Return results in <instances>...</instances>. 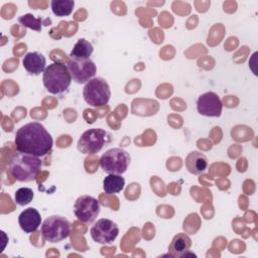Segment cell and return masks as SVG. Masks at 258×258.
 Listing matches in <instances>:
<instances>
[{
    "instance_id": "cell-1",
    "label": "cell",
    "mask_w": 258,
    "mask_h": 258,
    "mask_svg": "<svg viewBox=\"0 0 258 258\" xmlns=\"http://www.w3.org/2000/svg\"><path fill=\"white\" fill-rule=\"evenodd\" d=\"M16 150L35 156L47 155L53 145L50 133L38 122H30L21 126L15 133Z\"/></svg>"
},
{
    "instance_id": "cell-2",
    "label": "cell",
    "mask_w": 258,
    "mask_h": 258,
    "mask_svg": "<svg viewBox=\"0 0 258 258\" xmlns=\"http://www.w3.org/2000/svg\"><path fill=\"white\" fill-rule=\"evenodd\" d=\"M42 162L38 156L17 151L8 160V171L18 181L35 180L40 172Z\"/></svg>"
},
{
    "instance_id": "cell-3",
    "label": "cell",
    "mask_w": 258,
    "mask_h": 258,
    "mask_svg": "<svg viewBox=\"0 0 258 258\" xmlns=\"http://www.w3.org/2000/svg\"><path fill=\"white\" fill-rule=\"evenodd\" d=\"M72 80L68 66L60 61H54L48 64L42 76L44 88L53 95H58L67 91Z\"/></svg>"
},
{
    "instance_id": "cell-4",
    "label": "cell",
    "mask_w": 258,
    "mask_h": 258,
    "mask_svg": "<svg viewBox=\"0 0 258 258\" xmlns=\"http://www.w3.org/2000/svg\"><path fill=\"white\" fill-rule=\"evenodd\" d=\"M83 96L86 103L92 107H103L108 104L111 97L110 86L101 77L91 79L84 87Z\"/></svg>"
},
{
    "instance_id": "cell-5",
    "label": "cell",
    "mask_w": 258,
    "mask_h": 258,
    "mask_svg": "<svg viewBox=\"0 0 258 258\" xmlns=\"http://www.w3.org/2000/svg\"><path fill=\"white\" fill-rule=\"evenodd\" d=\"M131 161L130 154L119 147L107 150L100 158V166L108 174H123Z\"/></svg>"
},
{
    "instance_id": "cell-6",
    "label": "cell",
    "mask_w": 258,
    "mask_h": 258,
    "mask_svg": "<svg viewBox=\"0 0 258 258\" xmlns=\"http://www.w3.org/2000/svg\"><path fill=\"white\" fill-rule=\"evenodd\" d=\"M111 135L102 128H92L85 131L78 140V149L84 154L99 152L111 142Z\"/></svg>"
},
{
    "instance_id": "cell-7",
    "label": "cell",
    "mask_w": 258,
    "mask_h": 258,
    "mask_svg": "<svg viewBox=\"0 0 258 258\" xmlns=\"http://www.w3.org/2000/svg\"><path fill=\"white\" fill-rule=\"evenodd\" d=\"M41 234L45 241L57 243L67 239L71 234V223L61 216H51L41 225Z\"/></svg>"
},
{
    "instance_id": "cell-8",
    "label": "cell",
    "mask_w": 258,
    "mask_h": 258,
    "mask_svg": "<svg viewBox=\"0 0 258 258\" xmlns=\"http://www.w3.org/2000/svg\"><path fill=\"white\" fill-rule=\"evenodd\" d=\"M99 201L91 196L84 195L77 199L74 205V213L77 219L83 223H93L100 214Z\"/></svg>"
},
{
    "instance_id": "cell-9",
    "label": "cell",
    "mask_w": 258,
    "mask_h": 258,
    "mask_svg": "<svg viewBox=\"0 0 258 258\" xmlns=\"http://www.w3.org/2000/svg\"><path fill=\"white\" fill-rule=\"evenodd\" d=\"M90 234L95 242L103 245H110L118 237L119 228L112 220L100 219L92 226Z\"/></svg>"
},
{
    "instance_id": "cell-10",
    "label": "cell",
    "mask_w": 258,
    "mask_h": 258,
    "mask_svg": "<svg viewBox=\"0 0 258 258\" xmlns=\"http://www.w3.org/2000/svg\"><path fill=\"white\" fill-rule=\"evenodd\" d=\"M68 68L73 81L77 84H87L91 79L95 78L97 73V67L91 58L84 60L70 59Z\"/></svg>"
},
{
    "instance_id": "cell-11",
    "label": "cell",
    "mask_w": 258,
    "mask_h": 258,
    "mask_svg": "<svg viewBox=\"0 0 258 258\" xmlns=\"http://www.w3.org/2000/svg\"><path fill=\"white\" fill-rule=\"evenodd\" d=\"M197 109L202 116L220 117L222 114L223 103L216 93L207 92L198 98Z\"/></svg>"
},
{
    "instance_id": "cell-12",
    "label": "cell",
    "mask_w": 258,
    "mask_h": 258,
    "mask_svg": "<svg viewBox=\"0 0 258 258\" xmlns=\"http://www.w3.org/2000/svg\"><path fill=\"white\" fill-rule=\"evenodd\" d=\"M18 224L25 233L35 232L41 224V216L34 208H28L22 211L18 217Z\"/></svg>"
},
{
    "instance_id": "cell-13",
    "label": "cell",
    "mask_w": 258,
    "mask_h": 258,
    "mask_svg": "<svg viewBox=\"0 0 258 258\" xmlns=\"http://www.w3.org/2000/svg\"><path fill=\"white\" fill-rule=\"evenodd\" d=\"M22 64L27 73L30 75L38 76L46 69V59L42 53L38 51H31L24 55Z\"/></svg>"
},
{
    "instance_id": "cell-14",
    "label": "cell",
    "mask_w": 258,
    "mask_h": 258,
    "mask_svg": "<svg viewBox=\"0 0 258 258\" xmlns=\"http://www.w3.org/2000/svg\"><path fill=\"white\" fill-rule=\"evenodd\" d=\"M208 163L207 156L204 153L196 150L189 152L184 160V165L187 171L196 175L205 172L208 168Z\"/></svg>"
},
{
    "instance_id": "cell-15",
    "label": "cell",
    "mask_w": 258,
    "mask_h": 258,
    "mask_svg": "<svg viewBox=\"0 0 258 258\" xmlns=\"http://www.w3.org/2000/svg\"><path fill=\"white\" fill-rule=\"evenodd\" d=\"M190 246L191 239L189 238V236L186 235L185 233H178L172 238L168 246L169 256L181 257L189 250Z\"/></svg>"
},
{
    "instance_id": "cell-16",
    "label": "cell",
    "mask_w": 258,
    "mask_h": 258,
    "mask_svg": "<svg viewBox=\"0 0 258 258\" xmlns=\"http://www.w3.org/2000/svg\"><path fill=\"white\" fill-rule=\"evenodd\" d=\"M94 47L90 41L85 38H79L70 52V58L75 60L89 59L92 55Z\"/></svg>"
},
{
    "instance_id": "cell-17",
    "label": "cell",
    "mask_w": 258,
    "mask_h": 258,
    "mask_svg": "<svg viewBox=\"0 0 258 258\" xmlns=\"http://www.w3.org/2000/svg\"><path fill=\"white\" fill-rule=\"evenodd\" d=\"M125 179L120 174H108L103 180V189L107 195H115L123 190Z\"/></svg>"
},
{
    "instance_id": "cell-18",
    "label": "cell",
    "mask_w": 258,
    "mask_h": 258,
    "mask_svg": "<svg viewBox=\"0 0 258 258\" xmlns=\"http://www.w3.org/2000/svg\"><path fill=\"white\" fill-rule=\"evenodd\" d=\"M74 0H53L50 2L52 13L58 17L71 15L74 10Z\"/></svg>"
},
{
    "instance_id": "cell-19",
    "label": "cell",
    "mask_w": 258,
    "mask_h": 258,
    "mask_svg": "<svg viewBox=\"0 0 258 258\" xmlns=\"http://www.w3.org/2000/svg\"><path fill=\"white\" fill-rule=\"evenodd\" d=\"M18 22L21 25H23L27 28H30L32 30H35V31H40L41 27H42V18L35 17L34 15H32L30 13L20 16L18 18Z\"/></svg>"
},
{
    "instance_id": "cell-20",
    "label": "cell",
    "mask_w": 258,
    "mask_h": 258,
    "mask_svg": "<svg viewBox=\"0 0 258 258\" xmlns=\"http://www.w3.org/2000/svg\"><path fill=\"white\" fill-rule=\"evenodd\" d=\"M34 192L29 187H20L14 194V201L18 206H26L32 202Z\"/></svg>"
}]
</instances>
